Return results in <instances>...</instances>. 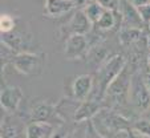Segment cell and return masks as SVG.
<instances>
[{
  "label": "cell",
  "mask_w": 150,
  "mask_h": 138,
  "mask_svg": "<svg viewBox=\"0 0 150 138\" xmlns=\"http://www.w3.org/2000/svg\"><path fill=\"white\" fill-rule=\"evenodd\" d=\"M127 65V60L122 54H113L110 56L101 67L97 69V80H96V90L89 98H96L102 101L105 98V93L110 84L121 74V72Z\"/></svg>",
  "instance_id": "cell-1"
},
{
  "label": "cell",
  "mask_w": 150,
  "mask_h": 138,
  "mask_svg": "<svg viewBox=\"0 0 150 138\" xmlns=\"http://www.w3.org/2000/svg\"><path fill=\"white\" fill-rule=\"evenodd\" d=\"M91 122L96 127L97 132L109 138H113L121 132L126 133L129 129H132L129 120L116 113L114 110L109 109H101Z\"/></svg>",
  "instance_id": "cell-2"
},
{
  "label": "cell",
  "mask_w": 150,
  "mask_h": 138,
  "mask_svg": "<svg viewBox=\"0 0 150 138\" xmlns=\"http://www.w3.org/2000/svg\"><path fill=\"white\" fill-rule=\"evenodd\" d=\"M11 65L20 74L29 77L40 76L45 67V54L41 52H21L15 54Z\"/></svg>",
  "instance_id": "cell-3"
},
{
  "label": "cell",
  "mask_w": 150,
  "mask_h": 138,
  "mask_svg": "<svg viewBox=\"0 0 150 138\" xmlns=\"http://www.w3.org/2000/svg\"><path fill=\"white\" fill-rule=\"evenodd\" d=\"M130 65L127 64L125 69L121 72L118 77L110 84L105 93L104 100H110L113 105H124L126 101H129V94H130V82L133 73L130 72Z\"/></svg>",
  "instance_id": "cell-4"
},
{
  "label": "cell",
  "mask_w": 150,
  "mask_h": 138,
  "mask_svg": "<svg viewBox=\"0 0 150 138\" xmlns=\"http://www.w3.org/2000/svg\"><path fill=\"white\" fill-rule=\"evenodd\" d=\"M129 101L138 110H147L150 108V88L147 86L145 77L136 72L132 76Z\"/></svg>",
  "instance_id": "cell-5"
},
{
  "label": "cell",
  "mask_w": 150,
  "mask_h": 138,
  "mask_svg": "<svg viewBox=\"0 0 150 138\" xmlns=\"http://www.w3.org/2000/svg\"><path fill=\"white\" fill-rule=\"evenodd\" d=\"M91 48L92 45L86 35H72L65 39L64 56L67 60H81L88 56Z\"/></svg>",
  "instance_id": "cell-6"
},
{
  "label": "cell",
  "mask_w": 150,
  "mask_h": 138,
  "mask_svg": "<svg viewBox=\"0 0 150 138\" xmlns=\"http://www.w3.org/2000/svg\"><path fill=\"white\" fill-rule=\"evenodd\" d=\"M32 40H33V35L24 28L20 31L15 29L9 33L1 35V42L6 44L8 48H11L16 54L21 52H31L28 49L32 44Z\"/></svg>",
  "instance_id": "cell-7"
},
{
  "label": "cell",
  "mask_w": 150,
  "mask_h": 138,
  "mask_svg": "<svg viewBox=\"0 0 150 138\" xmlns=\"http://www.w3.org/2000/svg\"><path fill=\"white\" fill-rule=\"evenodd\" d=\"M23 90L15 85H4L0 92V105L1 109L8 114H13L17 112L20 104L23 101Z\"/></svg>",
  "instance_id": "cell-8"
},
{
  "label": "cell",
  "mask_w": 150,
  "mask_h": 138,
  "mask_svg": "<svg viewBox=\"0 0 150 138\" xmlns=\"http://www.w3.org/2000/svg\"><path fill=\"white\" fill-rule=\"evenodd\" d=\"M91 20L86 17L82 9H77L73 13V16L69 19V21L61 28L62 36H72V35H86L91 32L92 28Z\"/></svg>",
  "instance_id": "cell-9"
},
{
  "label": "cell",
  "mask_w": 150,
  "mask_h": 138,
  "mask_svg": "<svg viewBox=\"0 0 150 138\" xmlns=\"http://www.w3.org/2000/svg\"><path fill=\"white\" fill-rule=\"evenodd\" d=\"M72 97L76 101H84L88 100L93 94L94 89V79L92 74H80L74 77L72 82Z\"/></svg>",
  "instance_id": "cell-10"
},
{
  "label": "cell",
  "mask_w": 150,
  "mask_h": 138,
  "mask_svg": "<svg viewBox=\"0 0 150 138\" xmlns=\"http://www.w3.org/2000/svg\"><path fill=\"white\" fill-rule=\"evenodd\" d=\"M101 109H102L101 101H98L96 98H88L84 100V101H80V104L74 109L73 121L74 122L92 121Z\"/></svg>",
  "instance_id": "cell-11"
},
{
  "label": "cell",
  "mask_w": 150,
  "mask_h": 138,
  "mask_svg": "<svg viewBox=\"0 0 150 138\" xmlns=\"http://www.w3.org/2000/svg\"><path fill=\"white\" fill-rule=\"evenodd\" d=\"M32 121H41L52 124V120L59 117L57 106L48 101H40L33 105L31 110Z\"/></svg>",
  "instance_id": "cell-12"
},
{
  "label": "cell",
  "mask_w": 150,
  "mask_h": 138,
  "mask_svg": "<svg viewBox=\"0 0 150 138\" xmlns=\"http://www.w3.org/2000/svg\"><path fill=\"white\" fill-rule=\"evenodd\" d=\"M74 8L71 0H45L44 15L47 17H61Z\"/></svg>",
  "instance_id": "cell-13"
},
{
  "label": "cell",
  "mask_w": 150,
  "mask_h": 138,
  "mask_svg": "<svg viewBox=\"0 0 150 138\" xmlns=\"http://www.w3.org/2000/svg\"><path fill=\"white\" fill-rule=\"evenodd\" d=\"M121 15H122L124 27L142 29L144 21H142L141 16H139L137 7H134L130 1H121Z\"/></svg>",
  "instance_id": "cell-14"
},
{
  "label": "cell",
  "mask_w": 150,
  "mask_h": 138,
  "mask_svg": "<svg viewBox=\"0 0 150 138\" xmlns=\"http://www.w3.org/2000/svg\"><path fill=\"white\" fill-rule=\"evenodd\" d=\"M54 127L49 122L32 121L25 126V138H51Z\"/></svg>",
  "instance_id": "cell-15"
},
{
  "label": "cell",
  "mask_w": 150,
  "mask_h": 138,
  "mask_svg": "<svg viewBox=\"0 0 150 138\" xmlns=\"http://www.w3.org/2000/svg\"><path fill=\"white\" fill-rule=\"evenodd\" d=\"M0 138H25V129L15 118L6 117L4 120H1Z\"/></svg>",
  "instance_id": "cell-16"
},
{
  "label": "cell",
  "mask_w": 150,
  "mask_h": 138,
  "mask_svg": "<svg viewBox=\"0 0 150 138\" xmlns=\"http://www.w3.org/2000/svg\"><path fill=\"white\" fill-rule=\"evenodd\" d=\"M121 21H122V15L120 9H117V11L106 9L102 13V16L98 19V21L96 23V27L100 31H112Z\"/></svg>",
  "instance_id": "cell-17"
},
{
  "label": "cell",
  "mask_w": 150,
  "mask_h": 138,
  "mask_svg": "<svg viewBox=\"0 0 150 138\" xmlns=\"http://www.w3.org/2000/svg\"><path fill=\"white\" fill-rule=\"evenodd\" d=\"M145 36L144 31L141 28H129V27H122L120 31V44L125 48L127 47H133L138 41H141Z\"/></svg>",
  "instance_id": "cell-18"
},
{
  "label": "cell",
  "mask_w": 150,
  "mask_h": 138,
  "mask_svg": "<svg viewBox=\"0 0 150 138\" xmlns=\"http://www.w3.org/2000/svg\"><path fill=\"white\" fill-rule=\"evenodd\" d=\"M86 59H88L89 64L94 65V67L98 69V68L109 59L108 51H106V48H104V47H102L100 42H97V44L92 45V48L89 49V52H88V56H86Z\"/></svg>",
  "instance_id": "cell-19"
},
{
  "label": "cell",
  "mask_w": 150,
  "mask_h": 138,
  "mask_svg": "<svg viewBox=\"0 0 150 138\" xmlns=\"http://www.w3.org/2000/svg\"><path fill=\"white\" fill-rule=\"evenodd\" d=\"M82 11H84V13L86 15V17L91 20L92 24L96 25V23L98 21V19L102 16V13H104L106 9H105L100 3H97V1H89Z\"/></svg>",
  "instance_id": "cell-20"
},
{
  "label": "cell",
  "mask_w": 150,
  "mask_h": 138,
  "mask_svg": "<svg viewBox=\"0 0 150 138\" xmlns=\"http://www.w3.org/2000/svg\"><path fill=\"white\" fill-rule=\"evenodd\" d=\"M16 27H17V20L15 17H12L8 13H1V17H0V31H1V35L15 31Z\"/></svg>",
  "instance_id": "cell-21"
},
{
  "label": "cell",
  "mask_w": 150,
  "mask_h": 138,
  "mask_svg": "<svg viewBox=\"0 0 150 138\" xmlns=\"http://www.w3.org/2000/svg\"><path fill=\"white\" fill-rule=\"evenodd\" d=\"M132 129L137 130L138 133H142L145 135H150V121L149 120H137L133 125H132Z\"/></svg>",
  "instance_id": "cell-22"
},
{
  "label": "cell",
  "mask_w": 150,
  "mask_h": 138,
  "mask_svg": "<svg viewBox=\"0 0 150 138\" xmlns=\"http://www.w3.org/2000/svg\"><path fill=\"white\" fill-rule=\"evenodd\" d=\"M92 1H97L100 3L105 9H112V11H117L120 9V0H92Z\"/></svg>",
  "instance_id": "cell-23"
},
{
  "label": "cell",
  "mask_w": 150,
  "mask_h": 138,
  "mask_svg": "<svg viewBox=\"0 0 150 138\" xmlns=\"http://www.w3.org/2000/svg\"><path fill=\"white\" fill-rule=\"evenodd\" d=\"M137 9H138L139 16H141L142 21H144V24L149 25V24H150V3H149V4H145V6L138 7Z\"/></svg>",
  "instance_id": "cell-24"
},
{
  "label": "cell",
  "mask_w": 150,
  "mask_h": 138,
  "mask_svg": "<svg viewBox=\"0 0 150 138\" xmlns=\"http://www.w3.org/2000/svg\"><path fill=\"white\" fill-rule=\"evenodd\" d=\"M86 138H109V137H105L101 133H98L96 130V127L93 126V124L89 122L88 126H86Z\"/></svg>",
  "instance_id": "cell-25"
},
{
  "label": "cell",
  "mask_w": 150,
  "mask_h": 138,
  "mask_svg": "<svg viewBox=\"0 0 150 138\" xmlns=\"http://www.w3.org/2000/svg\"><path fill=\"white\" fill-rule=\"evenodd\" d=\"M51 138H68V130L65 127H59L56 132L52 133Z\"/></svg>",
  "instance_id": "cell-26"
},
{
  "label": "cell",
  "mask_w": 150,
  "mask_h": 138,
  "mask_svg": "<svg viewBox=\"0 0 150 138\" xmlns=\"http://www.w3.org/2000/svg\"><path fill=\"white\" fill-rule=\"evenodd\" d=\"M126 135H127V138H150V135H145V134H142V133H138L137 130H134V129L127 130Z\"/></svg>",
  "instance_id": "cell-27"
},
{
  "label": "cell",
  "mask_w": 150,
  "mask_h": 138,
  "mask_svg": "<svg viewBox=\"0 0 150 138\" xmlns=\"http://www.w3.org/2000/svg\"><path fill=\"white\" fill-rule=\"evenodd\" d=\"M73 3L74 8H79V9H84L85 6L88 4V0H71Z\"/></svg>",
  "instance_id": "cell-28"
},
{
  "label": "cell",
  "mask_w": 150,
  "mask_h": 138,
  "mask_svg": "<svg viewBox=\"0 0 150 138\" xmlns=\"http://www.w3.org/2000/svg\"><path fill=\"white\" fill-rule=\"evenodd\" d=\"M132 4H133L134 7H141V6H145V4H149L150 3V0H129Z\"/></svg>",
  "instance_id": "cell-29"
},
{
  "label": "cell",
  "mask_w": 150,
  "mask_h": 138,
  "mask_svg": "<svg viewBox=\"0 0 150 138\" xmlns=\"http://www.w3.org/2000/svg\"><path fill=\"white\" fill-rule=\"evenodd\" d=\"M145 80H146V84H147V86L150 88V73L147 74V76H145Z\"/></svg>",
  "instance_id": "cell-30"
},
{
  "label": "cell",
  "mask_w": 150,
  "mask_h": 138,
  "mask_svg": "<svg viewBox=\"0 0 150 138\" xmlns=\"http://www.w3.org/2000/svg\"><path fill=\"white\" fill-rule=\"evenodd\" d=\"M146 61H147V67H149V69H150V52L147 53V57H146Z\"/></svg>",
  "instance_id": "cell-31"
},
{
  "label": "cell",
  "mask_w": 150,
  "mask_h": 138,
  "mask_svg": "<svg viewBox=\"0 0 150 138\" xmlns=\"http://www.w3.org/2000/svg\"><path fill=\"white\" fill-rule=\"evenodd\" d=\"M147 42H149V48H150V36H147Z\"/></svg>",
  "instance_id": "cell-32"
},
{
  "label": "cell",
  "mask_w": 150,
  "mask_h": 138,
  "mask_svg": "<svg viewBox=\"0 0 150 138\" xmlns=\"http://www.w3.org/2000/svg\"><path fill=\"white\" fill-rule=\"evenodd\" d=\"M147 27H149V29H150V24H149V25H147Z\"/></svg>",
  "instance_id": "cell-33"
},
{
  "label": "cell",
  "mask_w": 150,
  "mask_h": 138,
  "mask_svg": "<svg viewBox=\"0 0 150 138\" xmlns=\"http://www.w3.org/2000/svg\"><path fill=\"white\" fill-rule=\"evenodd\" d=\"M149 73H150V71H149Z\"/></svg>",
  "instance_id": "cell-34"
}]
</instances>
